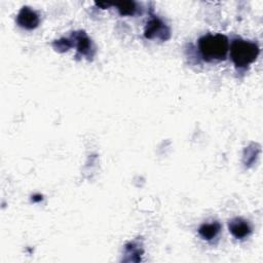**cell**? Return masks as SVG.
Returning <instances> with one entry per match:
<instances>
[{
  "instance_id": "cell-2",
  "label": "cell",
  "mask_w": 263,
  "mask_h": 263,
  "mask_svg": "<svg viewBox=\"0 0 263 263\" xmlns=\"http://www.w3.org/2000/svg\"><path fill=\"white\" fill-rule=\"evenodd\" d=\"M259 46L255 42L235 39L231 43L230 57L236 68H246L256 61L259 55Z\"/></svg>"
},
{
  "instance_id": "cell-1",
  "label": "cell",
  "mask_w": 263,
  "mask_h": 263,
  "mask_svg": "<svg viewBox=\"0 0 263 263\" xmlns=\"http://www.w3.org/2000/svg\"><path fill=\"white\" fill-rule=\"evenodd\" d=\"M198 49L206 62L224 61L229 49L228 38L223 34L204 35L198 40Z\"/></svg>"
},
{
  "instance_id": "cell-7",
  "label": "cell",
  "mask_w": 263,
  "mask_h": 263,
  "mask_svg": "<svg viewBox=\"0 0 263 263\" xmlns=\"http://www.w3.org/2000/svg\"><path fill=\"white\" fill-rule=\"evenodd\" d=\"M221 230V225L218 222H213V223H206L202 224L198 228V233L199 235L206 240H211L217 236V234Z\"/></svg>"
},
{
  "instance_id": "cell-5",
  "label": "cell",
  "mask_w": 263,
  "mask_h": 263,
  "mask_svg": "<svg viewBox=\"0 0 263 263\" xmlns=\"http://www.w3.org/2000/svg\"><path fill=\"white\" fill-rule=\"evenodd\" d=\"M74 40L76 41V47H77V51L85 57H92L95 49L92 47V43L91 40L89 39V37L86 35V33L84 31H79V32H75L73 34Z\"/></svg>"
},
{
  "instance_id": "cell-3",
  "label": "cell",
  "mask_w": 263,
  "mask_h": 263,
  "mask_svg": "<svg viewBox=\"0 0 263 263\" xmlns=\"http://www.w3.org/2000/svg\"><path fill=\"white\" fill-rule=\"evenodd\" d=\"M144 35L148 39L159 38L161 40H166L170 38V29L163 24L161 20L153 16L146 25Z\"/></svg>"
},
{
  "instance_id": "cell-6",
  "label": "cell",
  "mask_w": 263,
  "mask_h": 263,
  "mask_svg": "<svg viewBox=\"0 0 263 263\" xmlns=\"http://www.w3.org/2000/svg\"><path fill=\"white\" fill-rule=\"evenodd\" d=\"M228 228L230 233L237 239H242L247 237L252 231L250 224L241 218H235L229 221Z\"/></svg>"
},
{
  "instance_id": "cell-4",
  "label": "cell",
  "mask_w": 263,
  "mask_h": 263,
  "mask_svg": "<svg viewBox=\"0 0 263 263\" xmlns=\"http://www.w3.org/2000/svg\"><path fill=\"white\" fill-rule=\"evenodd\" d=\"M39 15L36 11H34L29 6H24L21 8L17 16L16 23L20 27L25 28L27 30H33L39 25Z\"/></svg>"
},
{
  "instance_id": "cell-9",
  "label": "cell",
  "mask_w": 263,
  "mask_h": 263,
  "mask_svg": "<svg viewBox=\"0 0 263 263\" xmlns=\"http://www.w3.org/2000/svg\"><path fill=\"white\" fill-rule=\"evenodd\" d=\"M52 46L54 47L55 50L62 52V51H66L69 48H71L73 46V44L70 39L62 38V39H59V40H55L54 42H52Z\"/></svg>"
},
{
  "instance_id": "cell-8",
  "label": "cell",
  "mask_w": 263,
  "mask_h": 263,
  "mask_svg": "<svg viewBox=\"0 0 263 263\" xmlns=\"http://www.w3.org/2000/svg\"><path fill=\"white\" fill-rule=\"evenodd\" d=\"M113 5L117 7V9L121 15H133L137 10V6L134 1L117 2V3H114Z\"/></svg>"
}]
</instances>
